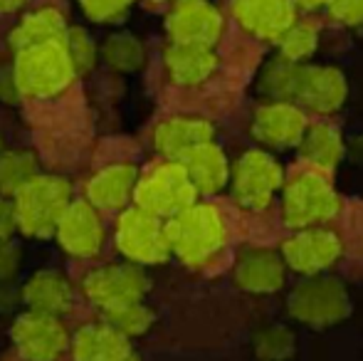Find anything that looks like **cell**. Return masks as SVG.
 Here are the masks:
<instances>
[{"label":"cell","instance_id":"6da1fadb","mask_svg":"<svg viewBox=\"0 0 363 361\" xmlns=\"http://www.w3.org/2000/svg\"><path fill=\"white\" fill-rule=\"evenodd\" d=\"M171 252H176L186 265H203L223 248L225 223L213 206L191 203L163 226Z\"/></svg>","mask_w":363,"mask_h":361},{"label":"cell","instance_id":"7a4b0ae2","mask_svg":"<svg viewBox=\"0 0 363 361\" xmlns=\"http://www.w3.org/2000/svg\"><path fill=\"white\" fill-rule=\"evenodd\" d=\"M72 77L74 65L65 40L18 50L13 79L20 96H55L69 87Z\"/></svg>","mask_w":363,"mask_h":361},{"label":"cell","instance_id":"3957f363","mask_svg":"<svg viewBox=\"0 0 363 361\" xmlns=\"http://www.w3.org/2000/svg\"><path fill=\"white\" fill-rule=\"evenodd\" d=\"M69 196H72V188L65 179L35 174L13 196L18 228L30 238H45L55 233L57 221L69 206Z\"/></svg>","mask_w":363,"mask_h":361},{"label":"cell","instance_id":"277c9868","mask_svg":"<svg viewBox=\"0 0 363 361\" xmlns=\"http://www.w3.org/2000/svg\"><path fill=\"white\" fill-rule=\"evenodd\" d=\"M196 186L188 179V171L183 169L181 161H168L136 181L134 201L153 216L171 218L186 206L196 203Z\"/></svg>","mask_w":363,"mask_h":361},{"label":"cell","instance_id":"5b68a950","mask_svg":"<svg viewBox=\"0 0 363 361\" xmlns=\"http://www.w3.org/2000/svg\"><path fill=\"white\" fill-rule=\"evenodd\" d=\"M287 307L291 317L306 324H316V327L341 322L351 312L344 284L334 277H316V274L296 284L287 299Z\"/></svg>","mask_w":363,"mask_h":361},{"label":"cell","instance_id":"8992f818","mask_svg":"<svg viewBox=\"0 0 363 361\" xmlns=\"http://www.w3.org/2000/svg\"><path fill=\"white\" fill-rule=\"evenodd\" d=\"M116 245L129 260L139 262V265H158V262H166L171 255L161 218L139 206L129 208L119 216Z\"/></svg>","mask_w":363,"mask_h":361},{"label":"cell","instance_id":"52a82bcc","mask_svg":"<svg viewBox=\"0 0 363 361\" xmlns=\"http://www.w3.org/2000/svg\"><path fill=\"white\" fill-rule=\"evenodd\" d=\"M10 337L20 357L28 361H57L69 349V334L62 319L38 309L20 314Z\"/></svg>","mask_w":363,"mask_h":361},{"label":"cell","instance_id":"ba28073f","mask_svg":"<svg viewBox=\"0 0 363 361\" xmlns=\"http://www.w3.org/2000/svg\"><path fill=\"white\" fill-rule=\"evenodd\" d=\"M339 211V198L326 179L316 174L296 176L284 191V221L291 228H311L326 223Z\"/></svg>","mask_w":363,"mask_h":361},{"label":"cell","instance_id":"9c48e42d","mask_svg":"<svg viewBox=\"0 0 363 361\" xmlns=\"http://www.w3.org/2000/svg\"><path fill=\"white\" fill-rule=\"evenodd\" d=\"M282 183V169L264 151H247L235 164L233 171V191L240 206L250 211H259L272 201L274 191Z\"/></svg>","mask_w":363,"mask_h":361},{"label":"cell","instance_id":"30bf717a","mask_svg":"<svg viewBox=\"0 0 363 361\" xmlns=\"http://www.w3.org/2000/svg\"><path fill=\"white\" fill-rule=\"evenodd\" d=\"M148 289V277L134 265H104L86 274L84 294L101 309L141 302Z\"/></svg>","mask_w":363,"mask_h":361},{"label":"cell","instance_id":"8fae6325","mask_svg":"<svg viewBox=\"0 0 363 361\" xmlns=\"http://www.w3.org/2000/svg\"><path fill=\"white\" fill-rule=\"evenodd\" d=\"M346 79L336 67H306L299 65L296 72L294 91H291V104L301 111H314V114H331L346 99Z\"/></svg>","mask_w":363,"mask_h":361},{"label":"cell","instance_id":"7c38bea8","mask_svg":"<svg viewBox=\"0 0 363 361\" xmlns=\"http://www.w3.org/2000/svg\"><path fill=\"white\" fill-rule=\"evenodd\" d=\"M166 28L173 43L213 48L223 33V18L208 0H176Z\"/></svg>","mask_w":363,"mask_h":361},{"label":"cell","instance_id":"4fadbf2b","mask_svg":"<svg viewBox=\"0 0 363 361\" xmlns=\"http://www.w3.org/2000/svg\"><path fill=\"white\" fill-rule=\"evenodd\" d=\"M55 235H57L62 250H67L69 255L91 257L99 252L101 243H104V223L91 203L69 201L62 218L57 221Z\"/></svg>","mask_w":363,"mask_h":361},{"label":"cell","instance_id":"5bb4252c","mask_svg":"<svg viewBox=\"0 0 363 361\" xmlns=\"http://www.w3.org/2000/svg\"><path fill=\"white\" fill-rule=\"evenodd\" d=\"M341 255V243L324 228H301L282 248V257L291 270L301 274H319L331 267Z\"/></svg>","mask_w":363,"mask_h":361},{"label":"cell","instance_id":"9a60e30c","mask_svg":"<svg viewBox=\"0 0 363 361\" xmlns=\"http://www.w3.org/2000/svg\"><path fill=\"white\" fill-rule=\"evenodd\" d=\"M233 10L247 33L272 43L296 23L294 0H233Z\"/></svg>","mask_w":363,"mask_h":361},{"label":"cell","instance_id":"2e32d148","mask_svg":"<svg viewBox=\"0 0 363 361\" xmlns=\"http://www.w3.org/2000/svg\"><path fill=\"white\" fill-rule=\"evenodd\" d=\"M306 129L304 111L291 101H272L255 114L252 134L267 146H294L299 144Z\"/></svg>","mask_w":363,"mask_h":361},{"label":"cell","instance_id":"e0dca14e","mask_svg":"<svg viewBox=\"0 0 363 361\" xmlns=\"http://www.w3.org/2000/svg\"><path fill=\"white\" fill-rule=\"evenodd\" d=\"M235 279L245 292H277L284 284V262L277 252L264 250V248H252V250H245L238 257Z\"/></svg>","mask_w":363,"mask_h":361},{"label":"cell","instance_id":"ac0fdd59","mask_svg":"<svg viewBox=\"0 0 363 361\" xmlns=\"http://www.w3.org/2000/svg\"><path fill=\"white\" fill-rule=\"evenodd\" d=\"M74 361H124L131 354L129 337L111 324H86L72 339Z\"/></svg>","mask_w":363,"mask_h":361},{"label":"cell","instance_id":"d6986e66","mask_svg":"<svg viewBox=\"0 0 363 361\" xmlns=\"http://www.w3.org/2000/svg\"><path fill=\"white\" fill-rule=\"evenodd\" d=\"M156 149L171 161H181L196 146L213 141V126L203 119H188V116H176L156 126Z\"/></svg>","mask_w":363,"mask_h":361},{"label":"cell","instance_id":"ffe728a7","mask_svg":"<svg viewBox=\"0 0 363 361\" xmlns=\"http://www.w3.org/2000/svg\"><path fill=\"white\" fill-rule=\"evenodd\" d=\"M166 67L173 82L186 84H201L216 72L218 57L213 48L206 45H186V43H173L166 50Z\"/></svg>","mask_w":363,"mask_h":361},{"label":"cell","instance_id":"44dd1931","mask_svg":"<svg viewBox=\"0 0 363 361\" xmlns=\"http://www.w3.org/2000/svg\"><path fill=\"white\" fill-rule=\"evenodd\" d=\"M136 181H139V171L131 164H114L106 166L104 171L94 176L86 186V196L94 208H124L129 198L134 196Z\"/></svg>","mask_w":363,"mask_h":361},{"label":"cell","instance_id":"7402d4cb","mask_svg":"<svg viewBox=\"0 0 363 361\" xmlns=\"http://www.w3.org/2000/svg\"><path fill=\"white\" fill-rule=\"evenodd\" d=\"M181 164L188 171V179L193 181L198 193H218L228 183V161L213 141L191 149L181 159Z\"/></svg>","mask_w":363,"mask_h":361},{"label":"cell","instance_id":"603a6c76","mask_svg":"<svg viewBox=\"0 0 363 361\" xmlns=\"http://www.w3.org/2000/svg\"><path fill=\"white\" fill-rule=\"evenodd\" d=\"M20 294H23V302L38 312L65 314L72 307V284L57 272L33 274Z\"/></svg>","mask_w":363,"mask_h":361},{"label":"cell","instance_id":"cb8c5ba5","mask_svg":"<svg viewBox=\"0 0 363 361\" xmlns=\"http://www.w3.org/2000/svg\"><path fill=\"white\" fill-rule=\"evenodd\" d=\"M65 35H67V25H65L62 15L52 8H43L38 13L28 15L15 28L10 43H13L15 50H23L43 43H62Z\"/></svg>","mask_w":363,"mask_h":361},{"label":"cell","instance_id":"d4e9b609","mask_svg":"<svg viewBox=\"0 0 363 361\" xmlns=\"http://www.w3.org/2000/svg\"><path fill=\"white\" fill-rule=\"evenodd\" d=\"M301 156L306 161H311L319 169H331L339 164V159L344 156V141H341L339 131L331 126L316 124L311 129H304L299 139Z\"/></svg>","mask_w":363,"mask_h":361},{"label":"cell","instance_id":"484cf974","mask_svg":"<svg viewBox=\"0 0 363 361\" xmlns=\"http://www.w3.org/2000/svg\"><path fill=\"white\" fill-rule=\"evenodd\" d=\"M35 174H38V159L30 151L0 154V196H15Z\"/></svg>","mask_w":363,"mask_h":361},{"label":"cell","instance_id":"4316f807","mask_svg":"<svg viewBox=\"0 0 363 361\" xmlns=\"http://www.w3.org/2000/svg\"><path fill=\"white\" fill-rule=\"evenodd\" d=\"M296 72H299V62H289L284 57L277 62H269L259 77V89L274 101H291Z\"/></svg>","mask_w":363,"mask_h":361},{"label":"cell","instance_id":"83f0119b","mask_svg":"<svg viewBox=\"0 0 363 361\" xmlns=\"http://www.w3.org/2000/svg\"><path fill=\"white\" fill-rule=\"evenodd\" d=\"M104 322L111 324L114 329H119L124 337H136V334H144L151 329L153 312L141 302H131L114 309H104Z\"/></svg>","mask_w":363,"mask_h":361},{"label":"cell","instance_id":"f1b7e54d","mask_svg":"<svg viewBox=\"0 0 363 361\" xmlns=\"http://www.w3.org/2000/svg\"><path fill=\"white\" fill-rule=\"evenodd\" d=\"M282 48V57L289 62H301L316 50L319 43V30L314 23H294L282 38L277 40Z\"/></svg>","mask_w":363,"mask_h":361},{"label":"cell","instance_id":"f546056e","mask_svg":"<svg viewBox=\"0 0 363 361\" xmlns=\"http://www.w3.org/2000/svg\"><path fill=\"white\" fill-rule=\"evenodd\" d=\"M104 60L116 70L124 72H136L144 65V48L129 35H114L104 43Z\"/></svg>","mask_w":363,"mask_h":361},{"label":"cell","instance_id":"4dcf8cb0","mask_svg":"<svg viewBox=\"0 0 363 361\" xmlns=\"http://www.w3.org/2000/svg\"><path fill=\"white\" fill-rule=\"evenodd\" d=\"M255 349H257V357L264 361H279L294 349V337H291L289 329L284 327H267L257 334L255 339Z\"/></svg>","mask_w":363,"mask_h":361},{"label":"cell","instance_id":"1f68e13d","mask_svg":"<svg viewBox=\"0 0 363 361\" xmlns=\"http://www.w3.org/2000/svg\"><path fill=\"white\" fill-rule=\"evenodd\" d=\"M65 48H67L69 57H72L74 70H79V72L91 70V65H94V60H96V52L84 30H69V33L65 35Z\"/></svg>","mask_w":363,"mask_h":361},{"label":"cell","instance_id":"d6a6232c","mask_svg":"<svg viewBox=\"0 0 363 361\" xmlns=\"http://www.w3.org/2000/svg\"><path fill=\"white\" fill-rule=\"evenodd\" d=\"M84 13L89 15L91 20H99V23H106V20H116L129 10V5L134 0H79Z\"/></svg>","mask_w":363,"mask_h":361},{"label":"cell","instance_id":"836d02e7","mask_svg":"<svg viewBox=\"0 0 363 361\" xmlns=\"http://www.w3.org/2000/svg\"><path fill=\"white\" fill-rule=\"evenodd\" d=\"M329 10L344 25H359L363 20V0H329Z\"/></svg>","mask_w":363,"mask_h":361},{"label":"cell","instance_id":"e575fe53","mask_svg":"<svg viewBox=\"0 0 363 361\" xmlns=\"http://www.w3.org/2000/svg\"><path fill=\"white\" fill-rule=\"evenodd\" d=\"M20 267V250L10 243V238H0V282L15 277Z\"/></svg>","mask_w":363,"mask_h":361},{"label":"cell","instance_id":"d590c367","mask_svg":"<svg viewBox=\"0 0 363 361\" xmlns=\"http://www.w3.org/2000/svg\"><path fill=\"white\" fill-rule=\"evenodd\" d=\"M15 231H18L15 208H13V203L3 201V196H0V238H10Z\"/></svg>","mask_w":363,"mask_h":361},{"label":"cell","instance_id":"8d00e7d4","mask_svg":"<svg viewBox=\"0 0 363 361\" xmlns=\"http://www.w3.org/2000/svg\"><path fill=\"white\" fill-rule=\"evenodd\" d=\"M18 299H23V294H18L8 284V279L0 282V309H10L13 304H18Z\"/></svg>","mask_w":363,"mask_h":361},{"label":"cell","instance_id":"74e56055","mask_svg":"<svg viewBox=\"0 0 363 361\" xmlns=\"http://www.w3.org/2000/svg\"><path fill=\"white\" fill-rule=\"evenodd\" d=\"M28 0H0V13H13V10L23 8Z\"/></svg>","mask_w":363,"mask_h":361},{"label":"cell","instance_id":"f35d334b","mask_svg":"<svg viewBox=\"0 0 363 361\" xmlns=\"http://www.w3.org/2000/svg\"><path fill=\"white\" fill-rule=\"evenodd\" d=\"M301 8H321V5H329V0H294Z\"/></svg>","mask_w":363,"mask_h":361},{"label":"cell","instance_id":"ab89813d","mask_svg":"<svg viewBox=\"0 0 363 361\" xmlns=\"http://www.w3.org/2000/svg\"><path fill=\"white\" fill-rule=\"evenodd\" d=\"M124 361H139V357H134V354H129V357H126Z\"/></svg>","mask_w":363,"mask_h":361},{"label":"cell","instance_id":"60d3db41","mask_svg":"<svg viewBox=\"0 0 363 361\" xmlns=\"http://www.w3.org/2000/svg\"><path fill=\"white\" fill-rule=\"evenodd\" d=\"M356 28H359V30H361V33H363V20H361V23H359V25H356Z\"/></svg>","mask_w":363,"mask_h":361},{"label":"cell","instance_id":"b9f144b4","mask_svg":"<svg viewBox=\"0 0 363 361\" xmlns=\"http://www.w3.org/2000/svg\"><path fill=\"white\" fill-rule=\"evenodd\" d=\"M0 154H3V139H0Z\"/></svg>","mask_w":363,"mask_h":361}]
</instances>
